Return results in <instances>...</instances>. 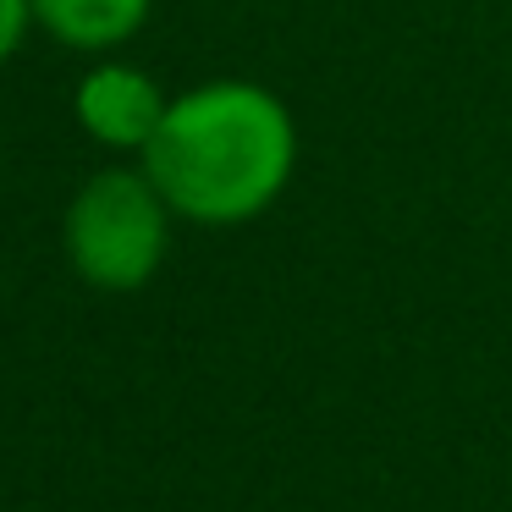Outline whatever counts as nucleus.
I'll return each instance as SVG.
<instances>
[{
  "mask_svg": "<svg viewBox=\"0 0 512 512\" xmlns=\"http://www.w3.org/2000/svg\"><path fill=\"white\" fill-rule=\"evenodd\" d=\"M298 116L254 78H204L177 89L166 122L138 155L177 221L248 226L276 210L298 177Z\"/></svg>",
  "mask_w": 512,
  "mask_h": 512,
  "instance_id": "1",
  "label": "nucleus"
},
{
  "mask_svg": "<svg viewBox=\"0 0 512 512\" xmlns=\"http://www.w3.org/2000/svg\"><path fill=\"white\" fill-rule=\"evenodd\" d=\"M171 204L138 166H100L61 215V248L78 281L94 292H138L171 254Z\"/></svg>",
  "mask_w": 512,
  "mask_h": 512,
  "instance_id": "2",
  "label": "nucleus"
},
{
  "mask_svg": "<svg viewBox=\"0 0 512 512\" xmlns=\"http://www.w3.org/2000/svg\"><path fill=\"white\" fill-rule=\"evenodd\" d=\"M171 89L149 67L127 56H94L78 72L72 89V122L89 133V144H100L105 155H144L149 138L166 122Z\"/></svg>",
  "mask_w": 512,
  "mask_h": 512,
  "instance_id": "3",
  "label": "nucleus"
},
{
  "mask_svg": "<svg viewBox=\"0 0 512 512\" xmlns=\"http://www.w3.org/2000/svg\"><path fill=\"white\" fill-rule=\"evenodd\" d=\"M155 17V0H34V23L78 56H122Z\"/></svg>",
  "mask_w": 512,
  "mask_h": 512,
  "instance_id": "4",
  "label": "nucleus"
},
{
  "mask_svg": "<svg viewBox=\"0 0 512 512\" xmlns=\"http://www.w3.org/2000/svg\"><path fill=\"white\" fill-rule=\"evenodd\" d=\"M34 0H0V67L6 61H17V50L28 45V34H34Z\"/></svg>",
  "mask_w": 512,
  "mask_h": 512,
  "instance_id": "5",
  "label": "nucleus"
}]
</instances>
